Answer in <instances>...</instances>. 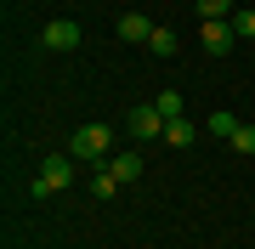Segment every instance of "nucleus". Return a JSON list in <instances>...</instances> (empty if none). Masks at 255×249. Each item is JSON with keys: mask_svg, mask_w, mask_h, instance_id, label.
Returning a JSON list of instances; mask_svg holds the SVG:
<instances>
[{"mask_svg": "<svg viewBox=\"0 0 255 249\" xmlns=\"http://www.w3.org/2000/svg\"><path fill=\"white\" fill-rule=\"evenodd\" d=\"M233 34L238 40H255V6H238L233 11Z\"/></svg>", "mask_w": 255, "mask_h": 249, "instance_id": "ddd939ff", "label": "nucleus"}, {"mask_svg": "<svg viewBox=\"0 0 255 249\" xmlns=\"http://www.w3.org/2000/svg\"><path fill=\"white\" fill-rule=\"evenodd\" d=\"M238 0H199V17H233Z\"/></svg>", "mask_w": 255, "mask_h": 249, "instance_id": "2eb2a0df", "label": "nucleus"}, {"mask_svg": "<svg viewBox=\"0 0 255 249\" xmlns=\"http://www.w3.org/2000/svg\"><path fill=\"white\" fill-rule=\"evenodd\" d=\"M204 130H210V136H221V142H233V130H238V119H233L227 108H221V113H210V119H204Z\"/></svg>", "mask_w": 255, "mask_h": 249, "instance_id": "9d476101", "label": "nucleus"}, {"mask_svg": "<svg viewBox=\"0 0 255 249\" xmlns=\"http://www.w3.org/2000/svg\"><path fill=\"white\" fill-rule=\"evenodd\" d=\"M108 170L119 175V187H125V181H136V175H142L147 165H142V153H136V148H130V153H119V159H108Z\"/></svg>", "mask_w": 255, "mask_h": 249, "instance_id": "0eeeda50", "label": "nucleus"}, {"mask_svg": "<svg viewBox=\"0 0 255 249\" xmlns=\"http://www.w3.org/2000/svg\"><path fill=\"white\" fill-rule=\"evenodd\" d=\"M74 165H80V159H46V165H40V175L34 181H28V198H51V193H63V187L74 181Z\"/></svg>", "mask_w": 255, "mask_h": 249, "instance_id": "f03ea898", "label": "nucleus"}, {"mask_svg": "<svg viewBox=\"0 0 255 249\" xmlns=\"http://www.w3.org/2000/svg\"><path fill=\"white\" fill-rule=\"evenodd\" d=\"M147 51H153V57H176V28H153Z\"/></svg>", "mask_w": 255, "mask_h": 249, "instance_id": "f8f14e48", "label": "nucleus"}, {"mask_svg": "<svg viewBox=\"0 0 255 249\" xmlns=\"http://www.w3.org/2000/svg\"><path fill=\"white\" fill-rule=\"evenodd\" d=\"M108 148H114V130H108V125H80L74 142H68V159H80V165H102Z\"/></svg>", "mask_w": 255, "mask_h": 249, "instance_id": "f257e3e1", "label": "nucleus"}, {"mask_svg": "<svg viewBox=\"0 0 255 249\" xmlns=\"http://www.w3.org/2000/svg\"><path fill=\"white\" fill-rule=\"evenodd\" d=\"M199 40H204L210 57H227L233 40H238V34H233V17H204V23H199Z\"/></svg>", "mask_w": 255, "mask_h": 249, "instance_id": "20e7f679", "label": "nucleus"}, {"mask_svg": "<svg viewBox=\"0 0 255 249\" xmlns=\"http://www.w3.org/2000/svg\"><path fill=\"white\" fill-rule=\"evenodd\" d=\"M114 193H119V175H114L108 165H97V175H91V198H97V204H108Z\"/></svg>", "mask_w": 255, "mask_h": 249, "instance_id": "6e6552de", "label": "nucleus"}, {"mask_svg": "<svg viewBox=\"0 0 255 249\" xmlns=\"http://www.w3.org/2000/svg\"><path fill=\"white\" fill-rule=\"evenodd\" d=\"M125 130H130V142H153V136H164V113L153 102H136V108L125 113Z\"/></svg>", "mask_w": 255, "mask_h": 249, "instance_id": "7ed1b4c3", "label": "nucleus"}, {"mask_svg": "<svg viewBox=\"0 0 255 249\" xmlns=\"http://www.w3.org/2000/svg\"><path fill=\"white\" fill-rule=\"evenodd\" d=\"M40 40H46V51H74V46H80V23H74V17H57V23H46Z\"/></svg>", "mask_w": 255, "mask_h": 249, "instance_id": "39448f33", "label": "nucleus"}, {"mask_svg": "<svg viewBox=\"0 0 255 249\" xmlns=\"http://www.w3.org/2000/svg\"><path fill=\"white\" fill-rule=\"evenodd\" d=\"M114 34H119V40H130V46H142V40H153V23H147L142 11H125V17L114 23Z\"/></svg>", "mask_w": 255, "mask_h": 249, "instance_id": "423d86ee", "label": "nucleus"}, {"mask_svg": "<svg viewBox=\"0 0 255 249\" xmlns=\"http://www.w3.org/2000/svg\"><path fill=\"white\" fill-rule=\"evenodd\" d=\"M164 142L170 148H193V119H170L164 125Z\"/></svg>", "mask_w": 255, "mask_h": 249, "instance_id": "9b49d317", "label": "nucleus"}, {"mask_svg": "<svg viewBox=\"0 0 255 249\" xmlns=\"http://www.w3.org/2000/svg\"><path fill=\"white\" fill-rule=\"evenodd\" d=\"M227 148L250 159V153H255V125H238V130H233V142H227Z\"/></svg>", "mask_w": 255, "mask_h": 249, "instance_id": "4468645a", "label": "nucleus"}, {"mask_svg": "<svg viewBox=\"0 0 255 249\" xmlns=\"http://www.w3.org/2000/svg\"><path fill=\"white\" fill-rule=\"evenodd\" d=\"M153 108L164 113V125H170V119H187V102H182V91H159V96H153Z\"/></svg>", "mask_w": 255, "mask_h": 249, "instance_id": "1a4fd4ad", "label": "nucleus"}]
</instances>
